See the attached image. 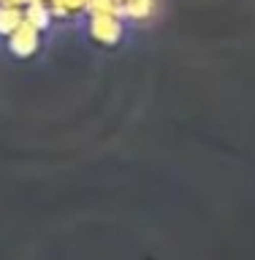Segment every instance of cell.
<instances>
[{
	"label": "cell",
	"instance_id": "obj_1",
	"mask_svg": "<svg viewBox=\"0 0 255 260\" xmlns=\"http://www.w3.org/2000/svg\"><path fill=\"white\" fill-rule=\"evenodd\" d=\"M90 32L101 44H117L122 36V24L117 14H93L90 16Z\"/></svg>",
	"mask_w": 255,
	"mask_h": 260
},
{
	"label": "cell",
	"instance_id": "obj_2",
	"mask_svg": "<svg viewBox=\"0 0 255 260\" xmlns=\"http://www.w3.org/2000/svg\"><path fill=\"white\" fill-rule=\"evenodd\" d=\"M8 38H11V49H14V52L24 57V54L36 52V46H38V27H33L27 19H22L19 27H16Z\"/></svg>",
	"mask_w": 255,
	"mask_h": 260
}]
</instances>
